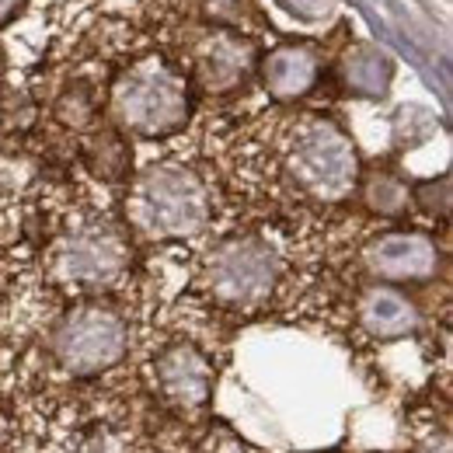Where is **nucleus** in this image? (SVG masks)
<instances>
[{
	"instance_id": "obj_19",
	"label": "nucleus",
	"mask_w": 453,
	"mask_h": 453,
	"mask_svg": "<svg viewBox=\"0 0 453 453\" xmlns=\"http://www.w3.org/2000/svg\"><path fill=\"white\" fill-rule=\"evenodd\" d=\"M203 453H251L237 436H230V433H224V436H210L206 440V447H203Z\"/></svg>"
},
{
	"instance_id": "obj_11",
	"label": "nucleus",
	"mask_w": 453,
	"mask_h": 453,
	"mask_svg": "<svg viewBox=\"0 0 453 453\" xmlns=\"http://www.w3.org/2000/svg\"><path fill=\"white\" fill-rule=\"evenodd\" d=\"M356 318L373 339L380 342L408 339L411 332H418V321H422L415 300L391 283H377L363 289L359 303H356Z\"/></svg>"
},
{
	"instance_id": "obj_6",
	"label": "nucleus",
	"mask_w": 453,
	"mask_h": 453,
	"mask_svg": "<svg viewBox=\"0 0 453 453\" xmlns=\"http://www.w3.org/2000/svg\"><path fill=\"white\" fill-rule=\"evenodd\" d=\"M129 269V241L109 224H84L63 234L50 251V276L66 289H102Z\"/></svg>"
},
{
	"instance_id": "obj_12",
	"label": "nucleus",
	"mask_w": 453,
	"mask_h": 453,
	"mask_svg": "<svg viewBox=\"0 0 453 453\" xmlns=\"http://www.w3.org/2000/svg\"><path fill=\"white\" fill-rule=\"evenodd\" d=\"M339 84L349 98H384L391 91V81H395V59L388 57L380 46H370V42H356L342 53L339 66Z\"/></svg>"
},
{
	"instance_id": "obj_20",
	"label": "nucleus",
	"mask_w": 453,
	"mask_h": 453,
	"mask_svg": "<svg viewBox=\"0 0 453 453\" xmlns=\"http://www.w3.org/2000/svg\"><path fill=\"white\" fill-rule=\"evenodd\" d=\"M25 4H28V0H0V28L11 25V21L25 11Z\"/></svg>"
},
{
	"instance_id": "obj_2",
	"label": "nucleus",
	"mask_w": 453,
	"mask_h": 453,
	"mask_svg": "<svg viewBox=\"0 0 453 453\" xmlns=\"http://www.w3.org/2000/svg\"><path fill=\"white\" fill-rule=\"evenodd\" d=\"M109 112H112L115 129L122 133H133L143 140H165L188 126L192 91L174 66L157 57H147L126 66L112 81Z\"/></svg>"
},
{
	"instance_id": "obj_10",
	"label": "nucleus",
	"mask_w": 453,
	"mask_h": 453,
	"mask_svg": "<svg viewBox=\"0 0 453 453\" xmlns=\"http://www.w3.org/2000/svg\"><path fill=\"white\" fill-rule=\"evenodd\" d=\"M255 63H258V53H255L251 39L234 35V32H213L196 50L192 77H196L199 91H206V95H230L248 84Z\"/></svg>"
},
{
	"instance_id": "obj_21",
	"label": "nucleus",
	"mask_w": 453,
	"mask_h": 453,
	"mask_svg": "<svg viewBox=\"0 0 453 453\" xmlns=\"http://www.w3.org/2000/svg\"><path fill=\"white\" fill-rule=\"evenodd\" d=\"M4 73H7V50H4V42H0V81H4Z\"/></svg>"
},
{
	"instance_id": "obj_18",
	"label": "nucleus",
	"mask_w": 453,
	"mask_h": 453,
	"mask_svg": "<svg viewBox=\"0 0 453 453\" xmlns=\"http://www.w3.org/2000/svg\"><path fill=\"white\" fill-rule=\"evenodd\" d=\"M276 4L300 21H321L339 7V0H276Z\"/></svg>"
},
{
	"instance_id": "obj_16",
	"label": "nucleus",
	"mask_w": 453,
	"mask_h": 453,
	"mask_svg": "<svg viewBox=\"0 0 453 453\" xmlns=\"http://www.w3.org/2000/svg\"><path fill=\"white\" fill-rule=\"evenodd\" d=\"M35 122V102L25 91L4 88L0 91V129L4 133H28Z\"/></svg>"
},
{
	"instance_id": "obj_15",
	"label": "nucleus",
	"mask_w": 453,
	"mask_h": 453,
	"mask_svg": "<svg viewBox=\"0 0 453 453\" xmlns=\"http://www.w3.org/2000/svg\"><path fill=\"white\" fill-rule=\"evenodd\" d=\"M53 115H57L59 126H66V129H77V133L91 129L95 119H98L95 88L84 84V81H73L70 88H63V95H59L57 105H53Z\"/></svg>"
},
{
	"instance_id": "obj_13",
	"label": "nucleus",
	"mask_w": 453,
	"mask_h": 453,
	"mask_svg": "<svg viewBox=\"0 0 453 453\" xmlns=\"http://www.w3.org/2000/svg\"><path fill=\"white\" fill-rule=\"evenodd\" d=\"M81 161H84V168L91 171L98 181L119 185V181L129 178L133 150H129V140H126L122 129L105 126V129H91L88 133V140L81 143Z\"/></svg>"
},
{
	"instance_id": "obj_5",
	"label": "nucleus",
	"mask_w": 453,
	"mask_h": 453,
	"mask_svg": "<svg viewBox=\"0 0 453 453\" xmlns=\"http://www.w3.org/2000/svg\"><path fill=\"white\" fill-rule=\"evenodd\" d=\"M50 349L66 373L98 377L122 363L129 349V328L105 303H77L59 318Z\"/></svg>"
},
{
	"instance_id": "obj_3",
	"label": "nucleus",
	"mask_w": 453,
	"mask_h": 453,
	"mask_svg": "<svg viewBox=\"0 0 453 453\" xmlns=\"http://www.w3.org/2000/svg\"><path fill=\"white\" fill-rule=\"evenodd\" d=\"M286 178L314 203H342L359 185V154L339 122L307 115L283 140Z\"/></svg>"
},
{
	"instance_id": "obj_1",
	"label": "nucleus",
	"mask_w": 453,
	"mask_h": 453,
	"mask_svg": "<svg viewBox=\"0 0 453 453\" xmlns=\"http://www.w3.org/2000/svg\"><path fill=\"white\" fill-rule=\"evenodd\" d=\"M206 181L185 165H150L129 181L126 224L143 241H185L210 226Z\"/></svg>"
},
{
	"instance_id": "obj_7",
	"label": "nucleus",
	"mask_w": 453,
	"mask_h": 453,
	"mask_svg": "<svg viewBox=\"0 0 453 453\" xmlns=\"http://www.w3.org/2000/svg\"><path fill=\"white\" fill-rule=\"evenodd\" d=\"M363 269L380 283H422L440 269V248L422 230H391L377 234L363 248Z\"/></svg>"
},
{
	"instance_id": "obj_14",
	"label": "nucleus",
	"mask_w": 453,
	"mask_h": 453,
	"mask_svg": "<svg viewBox=\"0 0 453 453\" xmlns=\"http://www.w3.org/2000/svg\"><path fill=\"white\" fill-rule=\"evenodd\" d=\"M359 196L366 203L370 213L384 217V220H397L408 213V203H411V188L391 174V171H370V174H359Z\"/></svg>"
},
{
	"instance_id": "obj_8",
	"label": "nucleus",
	"mask_w": 453,
	"mask_h": 453,
	"mask_svg": "<svg viewBox=\"0 0 453 453\" xmlns=\"http://www.w3.org/2000/svg\"><path fill=\"white\" fill-rule=\"evenodd\" d=\"M154 384L174 411H203L213 397L217 370L192 342H174L154 359Z\"/></svg>"
},
{
	"instance_id": "obj_4",
	"label": "nucleus",
	"mask_w": 453,
	"mask_h": 453,
	"mask_svg": "<svg viewBox=\"0 0 453 453\" xmlns=\"http://www.w3.org/2000/svg\"><path fill=\"white\" fill-rule=\"evenodd\" d=\"M199 283L213 303L230 311H251L273 296L280 283V258L262 237H226L206 255Z\"/></svg>"
},
{
	"instance_id": "obj_9",
	"label": "nucleus",
	"mask_w": 453,
	"mask_h": 453,
	"mask_svg": "<svg viewBox=\"0 0 453 453\" xmlns=\"http://www.w3.org/2000/svg\"><path fill=\"white\" fill-rule=\"evenodd\" d=\"M255 70H258L265 95L286 105V102H300L303 95H311L318 88L325 57L314 42H280L258 57Z\"/></svg>"
},
{
	"instance_id": "obj_17",
	"label": "nucleus",
	"mask_w": 453,
	"mask_h": 453,
	"mask_svg": "<svg viewBox=\"0 0 453 453\" xmlns=\"http://www.w3.org/2000/svg\"><path fill=\"white\" fill-rule=\"evenodd\" d=\"M411 203L429 217H447L450 213V178L440 174V178H426V181L411 185Z\"/></svg>"
}]
</instances>
